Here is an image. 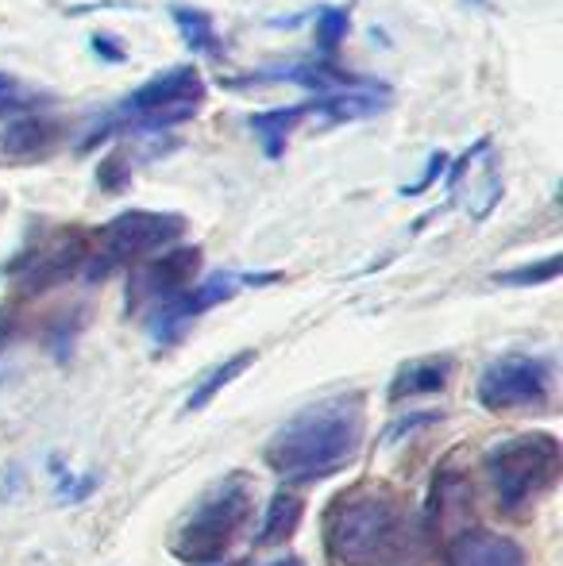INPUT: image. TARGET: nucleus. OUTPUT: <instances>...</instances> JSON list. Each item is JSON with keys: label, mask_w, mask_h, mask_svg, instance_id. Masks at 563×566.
<instances>
[{"label": "nucleus", "mask_w": 563, "mask_h": 566, "mask_svg": "<svg viewBox=\"0 0 563 566\" xmlns=\"http://www.w3.org/2000/svg\"><path fill=\"white\" fill-rule=\"evenodd\" d=\"M367 436L363 394H336L301 409L271 436L263 459L290 485H313L352 467Z\"/></svg>", "instance_id": "obj_1"}, {"label": "nucleus", "mask_w": 563, "mask_h": 566, "mask_svg": "<svg viewBox=\"0 0 563 566\" xmlns=\"http://www.w3.org/2000/svg\"><path fill=\"white\" fill-rule=\"evenodd\" d=\"M409 539L390 490H352L324 516V552L332 566H378Z\"/></svg>", "instance_id": "obj_2"}, {"label": "nucleus", "mask_w": 563, "mask_h": 566, "mask_svg": "<svg viewBox=\"0 0 563 566\" xmlns=\"http://www.w3.org/2000/svg\"><path fill=\"white\" fill-rule=\"evenodd\" d=\"M205 105V77L194 62L170 66L166 74H155L150 82H143L136 93L121 101L116 108H108L105 116L93 124V132L82 139V155L93 150L97 143H108L113 135H158L170 127L186 124L197 116V108Z\"/></svg>", "instance_id": "obj_3"}, {"label": "nucleus", "mask_w": 563, "mask_h": 566, "mask_svg": "<svg viewBox=\"0 0 563 566\" xmlns=\"http://www.w3.org/2000/svg\"><path fill=\"white\" fill-rule=\"evenodd\" d=\"M251 509H256V485L248 474H228L220 478L212 490L186 513L170 539L174 559L186 566H220L228 547L236 544L240 528L248 524Z\"/></svg>", "instance_id": "obj_4"}, {"label": "nucleus", "mask_w": 563, "mask_h": 566, "mask_svg": "<svg viewBox=\"0 0 563 566\" xmlns=\"http://www.w3.org/2000/svg\"><path fill=\"white\" fill-rule=\"evenodd\" d=\"M560 470H563V454H560V440L552 432L510 436V440L490 443L487 454H482V474L490 482L498 513L505 516H518L541 493H549L556 485Z\"/></svg>", "instance_id": "obj_5"}, {"label": "nucleus", "mask_w": 563, "mask_h": 566, "mask_svg": "<svg viewBox=\"0 0 563 566\" xmlns=\"http://www.w3.org/2000/svg\"><path fill=\"white\" fill-rule=\"evenodd\" d=\"M186 217L178 212H150V209H128L113 217L97 231V251L85 259V282H105L128 262H139L147 254L163 251V247L178 243L186 235Z\"/></svg>", "instance_id": "obj_6"}, {"label": "nucleus", "mask_w": 563, "mask_h": 566, "mask_svg": "<svg viewBox=\"0 0 563 566\" xmlns=\"http://www.w3.org/2000/svg\"><path fill=\"white\" fill-rule=\"evenodd\" d=\"M556 389V370L544 355H502L479 374V405L487 412L544 409Z\"/></svg>", "instance_id": "obj_7"}, {"label": "nucleus", "mask_w": 563, "mask_h": 566, "mask_svg": "<svg viewBox=\"0 0 563 566\" xmlns=\"http://www.w3.org/2000/svg\"><path fill=\"white\" fill-rule=\"evenodd\" d=\"M271 282H279V274H236V270H220V274H209L205 282L189 285L186 293H178V297L166 301V305L150 308L147 328L158 343H174L197 316H205L209 308L232 301L243 285H271Z\"/></svg>", "instance_id": "obj_8"}, {"label": "nucleus", "mask_w": 563, "mask_h": 566, "mask_svg": "<svg viewBox=\"0 0 563 566\" xmlns=\"http://www.w3.org/2000/svg\"><path fill=\"white\" fill-rule=\"evenodd\" d=\"M505 186H502V163H498L494 139L482 135L475 147H467L456 163L448 166V197L451 205L467 212L471 220H487L498 209Z\"/></svg>", "instance_id": "obj_9"}, {"label": "nucleus", "mask_w": 563, "mask_h": 566, "mask_svg": "<svg viewBox=\"0 0 563 566\" xmlns=\"http://www.w3.org/2000/svg\"><path fill=\"white\" fill-rule=\"evenodd\" d=\"M471 482H467L463 470L456 467H440L428 485V505H425V524H421V536L432 552H444L459 532L471 528Z\"/></svg>", "instance_id": "obj_10"}, {"label": "nucleus", "mask_w": 563, "mask_h": 566, "mask_svg": "<svg viewBox=\"0 0 563 566\" xmlns=\"http://www.w3.org/2000/svg\"><path fill=\"white\" fill-rule=\"evenodd\" d=\"M197 270H201V247H170L158 259L143 262L128 277V308L166 305L194 285Z\"/></svg>", "instance_id": "obj_11"}, {"label": "nucleus", "mask_w": 563, "mask_h": 566, "mask_svg": "<svg viewBox=\"0 0 563 566\" xmlns=\"http://www.w3.org/2000/svg\"><path fill=\"white\" fill-rule=\"evenodd\" d=\"M85 259H90V243H85L82 235H66L46 247V251L28 254L23 262H15L12 274L20 277L23 297H35V293H46V290H54V285L70 282V277L85 266Z\"/></svg>", "instance_id": "obj_12"}, {"label": "nucleus", "mask_w": 563, "mask_h": 566, "mask_svg": "<svg viewBox=\"0 0 563 566\" xmlns=\"http://www.w3.org/2000/svg\"><path fill=\"white\" fill-rule=\"evenodd\" d=\"M394 105V90L386 82H371L359 77L352 90L332 93V97L309 101V113L321 127H340V124H359V119H375Z\"/></svg>", "instance_id": "obj_13"}, {"label": "nucleus", "mask_w": 563, "mask_h": 566, "mask_svg": "<svg viewBox=\"0 0 563 566\" xmlns=\"http://www.w3.org/2000/svg\"><path fill=\"white\" fill-rule=\"evenodd\" d=\"M444 566H529L525 552L502 532L467 528L444 547Z\"/></svg>", "instance_id": "obj_14"}, {"label": "nucleus", "mask_w": 563, "mask_h": 566, "mask_svg": "<svg viewBox=\"0 0 563 566\" xmlns=\"http://www.w3.org/2000/svg\"><path fill=\"white\" fill-rule=\"evenodd\" d=\"M448 378H451L448 355H425V358H414V363H402L390 381V405H402L421 394H440V389L448 386Z\"/></svg>", "instance_id": "obj_15"}, {"label": "nucleus", "mask_w": 563, "mask_h": 566, "mask_svg": "<svg viewBox=\"0 0 563 566\" xmlns=\"http://www.w3.org/2000/svg\"><path fill=\"white\" fill-rule=\"evenodd\" d=\"M170 20L178 28L181 43H186L189 54H205V59H225V43L217 35V23L205 8L194 4H174L170 8Z\"/></svg>", "instance_id": "obj_16"}, {"label": "nucleus", "mask_w": 563, "mask_h": 566, "mask_svg": "<svg viewBox=\"0 0 563 566\" xmlns=\"http://www.w3.org/2000/svg\"><path fill=\"white\" fill-rule=\"evenodd\" d=\"M301 516H305V501L298 497L293 490H279L271 501H267V513H263V524H259V536L256 544L259 547H279L285 539L298 532Z\"/></svg>", "instance_id": "obj_17"}, {"label": "nucleus", "mask_w": 563, "mask_h": 566, "mask_svg": "<svg viewBox=\"0 0 563 566\" xmlns=\"http://www.w3.org/2000/svg\"><path fill=\"white\" fill-rule=\"evenodd\" d=\"M305 116H309V101H305V105H290V108H274V113L248 116V127L256 132V139H259V147H263V155L271 158V163H279V158L285 155V139H290V132Z\"/></svg>", "instance_id": "obj_18"}, {"label": "nucleus", "mask_w": 563, "mask_h": 566, "mask_svg": "<svg viewBox=\"0 0 563 566\" xmlns=\"http://www.w3.org/2000/svg\"><path fill=\"white\" fill-rule=\"evenodd\" d=\"M54 135H59V124L51 116H39V113H28V116H15L8 119L4 127V150L15 158H28V155H39L43 147H51Z\"/></svg>", "instance_id": "obj_19"}, {"label": "nucleus", "mask_w": 563, "mask_h": 566, "mask_svg": "<svg viewBox=\"0 0 563 566\" xmlns=\"http://www.w3.org/2000/svg\"><path fill=\"white\" fill-rule=\"evenodd\" d=\"M256 363V350H240V355H228L225 363H217L209 374H205L201 381L194 386V394L186 397V412H201L205 405L212 401V397L220 394L225 386H232L236 378H243L248 374V366Z\"/></svg>", "instance_id": "obj_20"}, {"label": "nucleus", "mask_w": 563, "mask_h": 566, "mask_svg": "<svg viewBox=\"0 0 563 566\" xmlns=\"http://www.w3.org/2000/svg\"><path fill=\"white\" fill-rule=\"evenodd\" d=\"M347 31H352V8L347 4H324L316 12V28H313V39H316V59H336L340 46H344Z\"/></svg>", "instance_id": "obj_21"}, {"label": "nucleus", "mask_w": 563, "mask_h": 566, "mask_svg": "<svg viewBox=\"0 0 563 566\" xmlns=\"http://www.w3.org/2000/svg\"><path fill=\"white\" fill-rule=\"evenodd\" d=\"M560 266H563L560 254H549V259H541V262H525V266H518V270H502V274H494V285H513V290L549 285L560 277Z\"/></svg>", "instance_id": "obj_22"}, {"label": "nucleus", "mask_w": 563, "mask_h": 566, "mask_svg": "<svg viewBox=\"0 0 563 566\" xmlns=\"http://www.w3.org/2000/svg\"><path fill=\"white\" fill-rule=\"evenodd\" d=\"M39 105H43V97H39V93H28L20 82H15V77L0 74V119L28 116V113H35Z\"/></svg>", "instance_id": "obj_23"}, {"label": "nucleus", "mask_w": 563, "mask_h": 566, "mask_svg": "<svg viewBox=\"0 0 563 566\" xmlns=\"http://www.w3.org/2000/svg\"><path fill=\"white\" fill-rule=\"evenodd\" d=\"M128 178H132V163L121 155V150H116V155H108L105 163H101V170H97L101 189H108V193H121V189L128 186Z\"/></svg>", "instance_id": "obj_24"}, {"label": "nucleus", "mask_w": 563, "mask_h": 566, "mask_svg": "<svg viewBox=\"0 0 563 566\" xmlns=\"http://www.w3.org/2000/svg\"><path fill=\"white\" fill-rule=\"evenodd\" d=\"M448 174V150H432L428 155V163H425V174H421V181H414V186H402V197H421L428 193V189L436 186V181Z\"/></svg>", "instance_id": "obj_25"}, {"label": "nucleus", "mask_w": 563, "mask_h": 566, "mask_svg": "<svg viewBox=\"0 0 563 566\" xmlns=\"http://www.w3.org/2000/svg\"><path fill=\"white\" fill-rule=\"evenodd\" d=\"M90 46L97 51V59L113 62V66H121L124 59H128V51H124V43L116 35H108V31H93L90 35Z\"/></svg>", "instance_id": "obj_26"}, {"label": "nucleus", "mask_w": 563, "mask_h": 566, "mask_svg": "<svg viewBox=\"0 0 563 566\" xmlns=\"http://www.w3.org/2000/svg\"><path fill=\"white\" fill-rule=\"evenodd\" d=\"M425 424H436V412H421V417H402L398 424L386 428V443H398L402 436H414L417 428H425Z\"/></svg>", "instance_id": "obj_27"}, {"label": "nucleus", "mask_w": 563, "mask_h": 566, "mask_svg": "<svg viewBox=\"0 0 563 566\" xmlns=\"http://www.w3.org/2000/svg\"><path fill=\"white\" fill-rule=\"evenodd\" d=\"M378 566H421V552L414 547V536L406 539V544L398 547V552L390 555L386 563H378Z\"/></svg>", "instance_id": "obj_28"}, {"label": "nucleus", "mask_w": 563, "mask_h": 566, "mask_svg": "<svg viewBox=\"0 0 563 566\" xmlns=\"http://www.w3.org/2000/svg\"><path fill=\"white\" fill-rule=\"evenodd\" d=\"M4 336H8V328H4V321H0V347H4Z\"/></svg>", "instance_id": "obj_29"}, {"label": "nucleus", "mask_w": 563, "mask_h": 566, "mask_svg": "<svg viewBox=\"0 0 563 566\" xmlns=\"http://www.w3.org/2000/svg\"><path fill=\"white\" fill-rule=\"evenodd\" d=\"M475 4H479V8H494V4H490V0H475Z\"/></svg>", "instance_id": "obj_30"}, {"label": "nucleus", "mask_w": 563, "mask_h": 566, "mask_svg": "<svg viewBox=\"0 0 563 566\" xmlns=\"http://www.w3.org/2000/svg\"><path fill=\"white\" fill-rule=\"evenodd\" d=\"M220 566H248V563H220Z\"/></svg>", "instance_id": "obj_31"}]
</instances>
